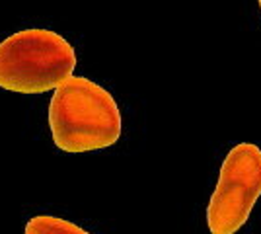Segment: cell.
<instances>
[{"mask_svg": "<svg viewBox=\"0 0 261 234\" xmlns=\"http://www.w3.org/2000/svg\"><path fill=\"white\" fill-rule=\"evenodd\" d=\"M49 127L57 148L92 152L115 145L121 137V112L115 98L90 78H66L49 103Z\"/></svg>", "mask_w": 261, "mask_h": 234, "instance_id": "1", "label": "cell"}, {"mask_svg": "<svg viewBox=\"0 0 261 234\" xmlns=\"http://www.w3.org/2000/svg\"><path fill=\"white\" fill-rule=\"evenodd\" d=\"M74 68V47L51 30H22L0 43V88L4 90L43 94L61 86Z\"/></svg>", "mask_w": 261, "mask_h": 234, "instance_id": "2", "label": "cell"}, {"mask_svg": "<svg viewBox=\"0 0 261 234\" xmlns=\"http://www.w3.org/2000/svg\"><path fill=\"white\" fill-rule=\"evenodd\" d=\"M261 195V148L240 143L230 150L207 207L211 234H234L248 223Z\"/></svg>", "mask_w": 261, "mask_h": 234, "instance_id": "3", "label": "cell"}, {"mask_svg": "<svg viewBox=\"0 0 261 234\" xmlns=\"http://www.w3.org/2000/svg\"><path fill=\"white\" fill-rule=\"evenodd\" d=\"M23 234H90L86 232L82 226L59 219V217H51V215H37L28 221L25 224V232Z\"/></svg>", "mask_w": 261, "mask_h": 234, "instance_id": "4", "label": "cell"}, {"mask_svg": "<svg viewBox=\"0 0 261 234\" xmlns=\"http://www.w3.org/2000/svg\"><path fill=\"white\" fill-rule=\"evenodd\" d=\"M259 8H261V0H259Z\"/></svg>", "mask_w": 261, "mask_h": 234, "instance_id": "5", "label": "cell"}]
</instances>
